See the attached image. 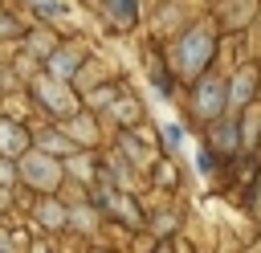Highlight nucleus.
Masks as SVG:
<instances>
[{
  "label": "nucleus",
  "mask_w": 261,
  "mask_h": 253,
  "mask_svg": "<svg viewBox=\"0 0 261 253\" xmlns=\"http://www.w3.org/2000/svg\"><path fill=\"white\" fill-rule=\"evenodd\" d=\"M208 53H212V33H208V29H196V33H188V37L179 41L175 61H179L184 73H196V69L208 61Z\"/></svg>",
  "instance_id": "obj_1"
},
{
  "label": "nucleus",
  "mask_w": 261,
  "mask_h": 253,
  "mask_svg": "<svg viewBox=\"0 0 261 253\" xmlns=\"http://www.w3.org/2000/svg\"><path fill=\"white\" fill-rule=\"evenodd\" d=\"M0 253H16V249L8 245V237H4V233H0Z\"/></svg>",
  "instance_id": "obj_15"
},
{
  "label": "nucleus",
  "mask_w": 261,
  "mask_h": 253,
  "mask_svg": "<svg viewBox=\"0 0 261 253\" xmlns=\"http://www.w3.org/2000/svg\"><path fill=\"white\" fill-rule=\"evenodd\" d=\"M73 135H77L82 143H90V139H94V127H90V122H73Z\"/></svg>",
  "instance_id": "obj_11"
},
{
  "label": "nucleus",
  "mask_w": 261,
  "mask_h": 253,
  "mask_svg": "<svg viewBox=\"0 0 261 253\" xmlns=\"http://www.w3.org/2000/svg\"><path fill=\"white\" fill-rule=\"evenodd\" d=\"M249 94H253V69H245V73L232 82V102H249Z\"/></svg>",
  "instance_id": "obj_7"
},
{
  "label": "nucleus",
  "mask_w": 261,
  "mask_h": 253,
  "mask_svg": "<svg viewBox=\"0 0 261 253\" xmlns=\"http://www.w3.org/2000/svg\"><path fill=\"white\" fill-rule=\"evenodd\" d=\"M73 65H77V53H73V49H65V53H57V57H53V73H57V78L73 73Z\"/></svg>",
  "instance_id": "obj_8"
},
{
  "label": "nucleus",
  "mask_w": 261,
  "mask_h": 253,
  "mask_svg": "<svg viewBox=\"0 0 261 253\" xmlns=\"http://www.w3.org/2000/svg\"><path fill=\"white\" fill-rule=\"evenodd\" d=\"M216 143H220V147H232V127H220V131H216Z\"/></svg>",
  "instance_id": "obj_12"
},
{
  "label": "nucleus",
  "mask_w": 261,
  "mask_h": 253,
  "mask_svg": "<svg viewBox=\"0 0 261 253\" xmlns=\"http://www.w3.org/2000/svg\"><path fill=\"white\" fill-rule=\"evenodd\" d=\"M110 16H114L118 24H126V20L135 16V0H110Z\"/></svg>",
  "instance_id": "obj_9"
},
{
  "label": "nucleus",
  "mask_w": 261,
  "mask_h": 253,
  "mask_svg": "<svg viewBox=\"0 0 261 253\" xmlns=\"http://www.w3.org/2000/svg\"><path fill=\"white\" fill-rule=\"evenodd\" d=\"M20 171H24V180H29V184H37V188H53V184L61 180L57 163H53V159H49L45 151H37V155H24Z\"/></svg>",
  "instance_id": "obj_2"
},
{
  "label": "nucleus",
  "mask_w": 261,
  "mask_h": 253,
  "mask_svg": "<svg viewBox=\"0 0 261 253\" xmlns=\"http://www.w3.org/2000/svg\"><path fill=\"white\" fill-rule=\"evenodd\" d=\"M0 151H8V155L24 151V131L12 127V122H0Z\"/></svg>",
  "instance_id": "obj_5"
},
{
  "label": "nucleus",
  "mask_w": 261,
  "mask_h": 253,
  "mask_svg": "<svg viewBox=\"0 0 261 253\" xmlns=\"http://www.w3.org/2000/svg\"><path fill=\"white\" fill-rule=\"evenodd\" d=\"M33 4H37V12H45L53 20H73V8L65 0H33Z\"/></svg>",
  "instance_id": "obj_6"
},
{
  "label": "nucleus",
  "mask_w": 261,
  "mask_h": 253,
  "mask_svg": "<svg viewBox=\"0 0 261 253\" xmlns=\"http://www.w3.org/2000/svg\"><path fill=\"white\" fill-rule=\"evenodd\" d=\"M37 90H41V98H45V106H49V110H57V114H69V110H73V94H69L65 86H57V82L41 78V82H37Z\"/></svg>",
  "instance_id": "obj_3"
},
{
  "label": "nucleus",
  "mask_w": 261,
  "mask_h": 253,
  "mask_svg": "<svg viewBox=\"0 0 261 253\" xmlns=\"http://www.w3.org/2000/svg\"><path fill=\"white\" fill-rule=\"evenodd\" d=\"M41 220H45V224H61V208L45 204V208H41Z\"/></svg>",
  "instance_id": "obj_10"
},
{
  "label": "nucleus",
  "mask_w": 261,
  "mask_h": 253,
  "mask_svg": "<svg viewBox=\"0 0 261 253\" xmlns=\"http://www.w3.org/2000/svg\"><path fill=\"white\" fill-rule=\"evenodd\" d=\"M4 180H12V167H8L4 159H0V184H4Z\"/></svg>",
  "instance_id": "obj_14"
},
{
  "label": "nucleus",
  "mask_w": 261,
  "mask_h": 253,
  "mask_svg": "<svg viewBox=\"0 0 261 253\" xmlns=\"http://www.w3.org/2000/svg\"><path fill=\"white\" fill-rule=\"evenodd\" d=\"M69 167H73V171H77V175H90V163H86V159H73V163H69Z\"/></svg>",
  "instance_id": "obj_13"
},
{
  "label": "nucleus",
  "mask_w": 261,
  "mask_h": 253,
  "mask_svg": "<svg viewBox=\"0 0 261 253\" xmlns=\"http://www.w3.org/2000/svg\"><path fill=\"white\" fill-rule=\"evenodd\" d=\"M220 102H224V86L212 78V82H204V86H200V94H196V114L212 118V114L220 110Z\"/></svg>",
  "instance_id": "obj_4"
}]
</instances>
